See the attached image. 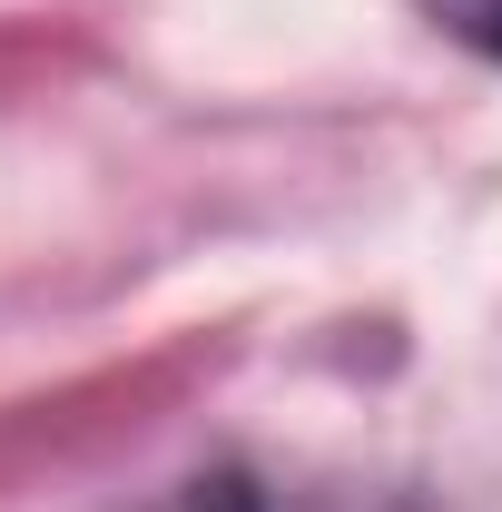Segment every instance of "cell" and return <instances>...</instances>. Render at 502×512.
I'll return each mask as SVG.
<instances>
[{
  "instance_id": "1",
  "label": "cell",
  "mask_w": 502,
  "mask_h": 512,
  "mask_svg": "<svg viewBox=\"0 0 502 512\" xmlns=\"http://www.w3.org/2000/svg\"><path fill=\"white\" fill-rule=\"evenodd\" d=\"M434 20L453 30V40H473V50L502 60V0H434Z\"/></svg>"
},
{
  "instance_id": "2",
  "label": "cell",
  "mask_w": 502,
  "mask_h": 512,
  "mask_svg": "<svg viewBox=\"0 0 502 512\" xmlns=\"http://www.w3.org/2000/svg\"><path fill=\"white\" fill-rule=\"evenodd\" d=\"M197 512H256V503H247V483H217V493H197Z\"/></svg>"
}]
</instances>
